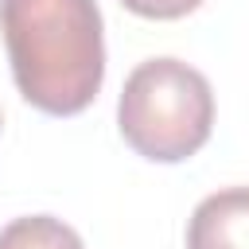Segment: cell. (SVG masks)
I'll use <instances>...</instances> for the list:
<instances>
[{"instance_id":"4","label":"cell","mask_w":249,"mask_h":249,"mask_svg":"<svg viewBox=\"0 0 249 249\" xmlns=\"http://www.w3.org/2000/svg\"><path fill=\"white\" fill-rule=\"evenodd\" d=\"M0 249H86L78 230L54 214H27L12 218L0 230Z\"/></svg>"},{"instance_id":"1","label":"cell","mask_w":249,"mask_h":249,"mask_svg":"<svg viewBox=\"0 0 249 249\" xmlns=\"http://www.w3.org/2000/svg\"><path fill=\"white\" fill-rule=\"evenodd\" d=\"M0 35L27 105L47 117H74L93 105L105 82L97 0H0Z\"/></svg>"},{"instance_id":"3","label":"cell","mask_w":249,"mask_h":249,"mask_svg":"<svg viewBox=\"0 0 249 249\" xmlns=\"http://www.w3.org/2000/svg\"><path fill=\"white\" fill-rule=\"evenodd\" d=\"M187 249H249V187L206 195L187 222Z\"/></svg>"},{"instance_id":"5","label":"cell","mask_w":249,"mask_h":249,"mask_svg":"<svg viewBox=\"0 0 249 249\" xmlns=\"http://www.w3.org/2000/svg\"><path fill=\"white\" fill-rule=\"evenodd\" d=\"M121 4L136 16H144V19H183L202 0H121Z\"/></svg>"},{"instance_id":"2","label":"cell","mask_w":249,"mask_h":249,"mask_svg":"<svg viewBox=\"0 0 249 249\" xmlns=\"http://www.w3.org/2000/svg\"><path fill=\"white\" fill-rule=\"evenodd\" d=\"M117 128L136 156L183 163L210 140L214 89L206 74L183 58H148L121 86Z\"/></svg>"}]
</instances>
